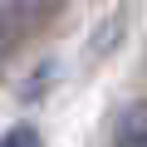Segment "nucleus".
<instances>
[{
	"mask_svg": "<svg viewBox=\"0 0 147 147\" xmlns=\"http://www.w3.org/2000/svg\"><path fill=\"white\" fill-rule=\"evenodd\" d=\"M25 34H20V25H15V15H10V5H5V0H0V64H5V54L20 44Z\"/></svg>",
	"mask_w": 147,
	"mask_h": 147,
	"instance_id": "nucleus-4",
	"label": "nucleus"
},
{
	"mask_svg": "<svg viewBox=\"0 0 147 147\" xmlns=\"http://www.w3.org/2000/svg\"><path fill=\"white\" fill-rule=\"evenodd\" d=\"M0 147H44V142H39V127L34 123H15V127L0 132Z\"/></svg>",
	"mask_w": 147,
	"mask_h": 147,
	"instance_id": "nucleus-3",
	"label": "nucleus"
},
{
	"mask_svg": "<svg viewBox=\"0 0 147 147\" xmlns=\"http://www.w3.org/2000/svg\"><path fill=\"white\" fill-rule=\"evenodd\" d=\"M113 147H147V103H127L113 123Z\"/></svg>",
	"mask_w": 147,
	"mask_h": 147,
	"instance_id": "nucleus-1",
	"label": "nucleus"
},
{
	"mask_svg": "<svg viewBox=\"0 0 147 147\" xmlns=\"http://www.w3.org/2000/svg\"><path fill=\"white\" fill-rule=\"evenodd\" d=\"M5 5H10V15H15L20 34H30V30H39L49 15H59V10H64V0H5Z\"/></svg>",
	"mask_w": 147,
	"mask_h": 147,
	"instance_id": "nucleus-2",
	"label": "nucleus"
},
{
	"mask_svg": "<svg viewBox=\"0 0 147 147\" xmlns=\"http://www.w3.org/2000/svg\"><path fill=\"white\" fill-rule=\"evenodd\" d=\"M49 84H54V64H39V69H34V79H30V84L20 88V98H25V103H34V98H39V93H44Z\"/></svg>",
	"mask_w": 147,
	"mask_h": 147,
	"instance_id": "nucleus-5",
	"label": "nucleus"
}]
</instances>
